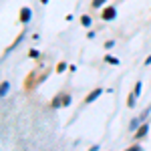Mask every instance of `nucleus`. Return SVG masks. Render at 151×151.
<instances>
[{"label":"nucleus","mask_w":151,"mask_h":151,"mask_svg":"<svg viewBox=\"0 0 151 151\" xmlns=\"http://www.w3.org/2000/svg\"><path fill=\"white\" fill-rule=\"evenodd\" d=\"M103 18L105 20H113V18H115V8H113V6H107L103 10Z\"/></svg>","instance_id":"nucleus-1"},{"label":"nucleus","mask_w":151,"mask_h":151,"mask_svg":"<svg viewBox=\"0 0 151 151\" xmlns=\"http://www.w3.org/2000/svg\"><path fill=\"white\" fill-rule=\"evenodd\" d=\"M20 18H22L24 22H28V20H30V10H28V8H22V10H20Z\"/></svg>","instance_id":"nucleus-2"},{"label":"nucleus","mask_w":151,"mask_h":151,"mask_svg":"<svg viewBox=\"0 0 151 151\" xmlns=\"http://www.w3.org/2000/svg\"><path fill=\"white\" fill-rule=\"evenodd\" d=\"M99 95H101V89H97V91H93V93H91L89 97H87V103H91V101H95V99H97Z\"/></svg>","instance_id":"nucleus-3"},{"label":"nucleus","mask_w":151,"mask_h":151,"mask_svg":"<svg viewBox=\"0 0 151 151\" xmlns=\"http://www.w3.org/2000/svg\"><path fill=\"white\" fill-rule=\"evenodd\" d=\"M83 24H85V26H89V24H91V18H89V16H83V20H81Z\"/></svg>","instance_id":"nucleus-4"},{"label":"nucleus","mask_w":151,"mask_h":151,"mask_svg":"<svg viewBox=\"0 0 151 151\" xmlns=\"http://www.w3.org/2000/svg\"><path fill=\"white\" fill-rule=\"evenodd\" d=\"M145 133H147V127H141V131H139V133H137V137H143Z\"/></svg>","instance_id":"nucleus-5"},{"label":"nucleus","mask_w":151,"mask_h":151,"mask_svg":"<svg viewBox=\"0 0 151 151\" xmlns=\"http://www.w3.org/2000/svg\"><path fill=\"white\" fill-rule=\"evenodd\" d=\"M101 4H105V0H93V6H101Z\"/></svg>","instance_id":"nucleus-6"},{"label":"nucleus","mask_w":151,"mask_h":151,"mask_svg":"<svg viewBox=\"0 0 151 151\" xmlns=\"http://www.w3.org/2000/svg\"><path fill=\"white\" fill-rule=\"evenodd\" d=\"M127 151H141V149L137 147V145H135V147H131V149H127Z\"/></svg>","instance_id":"nucleus-7"}]
</instances>
